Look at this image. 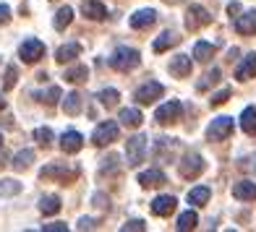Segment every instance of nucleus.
<instances>
[{
    "label": "nucleus",
    "instance_id": "1",
    "mask_svg": "<svg viewBox=\"0 0 256 232\" xmlns=\"http://www.w3.org/2000/svg\"><path fill=\"white\" fill-rule=\"evenodd\" d=\"M138 63H142V55H138V50H134V47H118L112 52V57H110V65L115 68V71H120V73L134 71Z\"/></svg>",
    "mask_w": 256,
    "mask_h": 232
},
{
    "label": "nucleus",
    "instance_id": "6",
    "mask_svg": "<svg viewBox=\"0 0 256 232\" xmlns=\"http://www.w3.org/2000/svg\"><path fill=\"white\" fill-rule=\"evenodd\" d=\"M232 128H236V123H232V118H228V115L214 118L212 125L206 128V138L209 141H225V138L232 133Z\"/></svg>",
    "mask_w": 256,
    "mask_h": 232
},
{
    "label": "nucleus",
    "instance_id": "42",
    "mask_svg": "<svg viewBox=\"0 0 256 232\" xmlns=\"http://www.w3.org/2000/svg\"><path fill=\"white\" fill-rule=\"evenodd\" d=\"M76 227H78V230H92V227H94V219H89V217H81Z\"/></svg>",
    "mask_w": 256,
    "mask_h": 232
},
{
    "label": "nucleus",
    "instance_id": "30",
    "mask_svg": "<svg viewBox=\"0 0 256 232\" xmlns=\"http://www.w3.org/2000/svg\"><path fill=\"white\" fill-rule=\"evenodd\" d=\"M97 99H100V104L102 107H115L118 104V99H120V94H118V89H102L100 94H97Z\"/></svg>",
    "mask_w": 256,
    "mask_h": 232
},
{
    "label": "nucleus",
    "instance_id": "8",
    "mask_svg": "<svg viewBox=\"0 0 256 232\" xmlns=\"http://www.w3.org/2000/svg\"><path fill=\"white\" fill-rule=\"evenodd\" d=\"M162 94H165V86H162L160 81H149V84H144V86L136 89V102H138V104H152V102H157Z\"/></svg>",
    "mask_w": 256,
    "mask_h": 232
},
{
    "label": "nucleus",
    "instance_id": "7",
    "mask_svg": "<svg viewBox=\"0 0 256 232\" xmlns=\"http://www.w3.org/2000/svg\"><path fill=\"white\" fill-rule=\"evenodd\" d=\"M212 24V13L204 8V5H191L188 10H186V29H202V26H209Z\"/></svg>",
    "mask_w": 256,
    "mask_h": 232
},
{
    "label": "nucleus",
    "instance_id": "35",
    "mask_svg": "<svg viewBox=\"0 0 256 232\" xmlns=\"http://www.w3.org/2000/svg\"><path fill=\"white\" fill-rule=\"evenodd\" d=\"M18 81V68L16 65H8L6 68V81H3V89H14Z\"/></svg>",
    "mask_w": 256,
    "mask_h": 232
},
{
    "label": "nucleus",
    "instance_id": "28",
    "mask_svg": "<svg viewBox=\"0 0 256 232\" xmlns=\"http://www.w3.org/2000/svg\"><path fill=\"white\" fill-rule=\"evenodd\" d=\"M86 76H89V68L86 65H76V68H68L63 78L68 81V84H81V81H86Z\"/></svg>",
    "mask_w": 256,
    "mask_h": 232
},
{
    "label": "nucleus",
    "instance_id": "16",
    "mask_svg": "<svg viewBox=\"0 0 256 232\" xmlns=\"http://www.w3.org/2000/svg\"><path fill=\"white\" fill-rule=\"evenodd\" d=\"M232 196H236L238 201H256V183L251 180H240L232 185Z\"/></svg>",
    "mask_w": 256,
    "mask_h": 232
},
{
    "label": "nucleus",
    "instance_id": "5",
    "mask_svg": "<svg viewBox=\"0 0 256 232\" xmlns=\"http://www.w3.org/2000/svg\"><path fill=\"white\" fill-rule=\"evenodd\" d=\"M180 115H183V104H180L178 99H170V102L162 104V107H157L154 120H157L160 125H170V123H178Z\"/></svg>",
    "mask_w": 256,
    "mask_h": 232
},
{
    "label": "nucleus",
    "instance_id": "20",
    "mask_svg": "<svg viewBox=\"0 0 256 232\" xmlns=\"http://www.w3.org/2000/svg\"><path fill=\"white\" fill-rule=\"evenodd\" d=\"M78 55H81V44L78 42H68V44H63V47H58L55 60L58 63H71V60H76Z\"/></svg>",
    "mask_w": 256,
    "mask_h": 232
},
{
    "label": "nucleus",
    "instance_id": "11",
    "mask_svg": "<svg viewBox=\"0 0 256 232\" xmlns=\"http://www.w3.org/2000/svg\"><path fill=\"white\" fill-rule=\"evenodd\" d=\"M81 146H84V136H81L78 131H66L60 136V149L66 154H76L81 152Z\"/></svg>",
    "mask_w": 256,
    "mask_h": 232
},
{
    "label": "nucleus",
    "instance_id": "25",
    "mask_svg": "<svg viewBox=\"0 0 256 232\" xmlns=\"http://www.w3.org/2000/svg\"><path fill=\"white\" fill-rule=\"evenodd\" d=\"M60 199L58 196H42V201H40V212L44 214V217H52V214H58L60 212Z\"/></svg>",
    "mask_w": 256,
    "mask_h": 232
},
{
    "label": "nucleus",
    "instance_id": "34",
    "mask_svg": "<svg viewBox=\"0 0 256 232\" xmlns=\"http://www.w3.org/2000/svg\"><path fill=\"white\" fill-rule=\"evenodd\" d=\"M16 193H21V183H16V180L0 183V196H16Z\"/></svg>",
    "mask_w": 256,
    "mask_h": 232
},
{
    "label": "nucleus",
    "instance_id": "37",
    "mask_svg": "<svg viewBox=\"0 0 256 232\" xmlns=\"http://www.w3.org/2000/svg\"><path fill=\"white\" fill-rule=\"evenodd\" d=\"M230 94H232L230 89H222V91H217V94H212V99H209V104H212V107H220V104H225V102L230 99Z\"/></svg>",
    "mask_w": 256,
    "mask_h": 232
},
{
    "label": "nucleus",
    "instance_id": "40",
    "mask_svg": "<svg viewBox=\"0 0 256 232\" xmlns=\"http://www.w3.org/2000/svg\"><path fill=\"white\" fill-rule=\"evenodd\" d=\"M42 230H44V232H66L68 227H66L63 222H50V225H42Z\"/></svg>",
    "mask_w": 256,
    "mask_h": 232
},
{
    "label": "nucleus",
    "instance_id": "29",
    "mask_svg": "<svg viewBox=\"0 0 256 232\" xmlns=\"http://www.w3.org/2000/svg\"><path fill=\"white\" fill-rule=\"evenodd\" d=\"M196 225H199V214L188 209V212H183V214L178 217V225H176V227H178L180 232H186V230H194Z\"/></svg>",
    "mask_w": 256,
    "mask_h": 232
},
{
    "label": "nucleus",
    "instance_id": "24",
    "mask_svg": "<svg viewBox=\"0 0 256 232\" xmlns=\"http://www.w3.org/2000/svg\"><path fill=\"white\" fill-rule=\"evenodd\" d=\"M212 55H214V44H209V42H196L194 44V60L196 63H209Z\"/></svg>",
    "mask_w": 256,
    "mask_h": 232
},
{
    "label": "nucleus",
    "instance_id": "44",
    "mask_svg": "<svg viewBox=\"0 0 256 232\" xmlns=\"http://www.w3.org/2000/svg\"><path fill=\"white\" fill-rule=\"evenodd\" d=\"M6 104H8V102L3 99V94H0V110H6Z\"/></svg>",
    "mask_w": 256,
    "mask_h": 232
},
{
    "label": "nucleus",
    "instance_id": "21",
    "mask_svg": "<svg viewBox=\"0 0 256 232\" xmlns=\"http://www.w3.org/2000/svg\"><path fill=\"white\" fill-rule=\"evenodd\" d=\"M118 120L126 125V128H138V125H142V120H144V115L138 112L136 107H123L120 115H118Z\"/></svg>",
    "mask_w": 256,
    "mask_h": 232
},
{
    "label": "nucleus",
    "instance_id": "46",
    "mask_svg": "<svg viewBox=\"0 0 256 232\" xmlns=\"http://www.w3.org/2000/svg\"><path fill=\"white\" fill-rule=\"evenodd\" d=\"M0 146H3V133H0Z\"/></svg>",
    "mask_w": 256,
    "mask_h": 232
},
{
    "label": "nucleus",
    "instance_id": "9",
    "mask_svg": "<svg viewBox=\"0 0 256 232\" xmlns=\"http://www.w3.org/2000/svg\"><path fill=\"white\" fill-rule=\"evenodd\" d=\"M18 57H21L24 63H37V60H42V57H44V42H40V39H26V42L18 47Z\"/></svg>",
    "mask_w": 256,
    "mask_h": 232
},
{
    "label": "nucleus",
    "instance_id": "27",
    "mask_svg": "<svg viewBox=\"0 0 256 232\" xmlns=\"http://www.w3.org/2000/svg\"><path fill=\"white\" fill-rule=\"evenodd\" d=\"M63 110H66V115H78V112H81V94H78V91H71V94H66V99H63Z\"/></svg>",
    "mask_w": 256,
    "mask_h": 232
},
{
    "label": "nucleus",
    "instance_id": "12",
    "mask_svg": "<svg viewBox=\"0 0 256 232\" xmlns=\"http://www.w3.org/2000/svg\"><path fill=\"white\" fill-rule=\"evenodd\" d=\"M176 206H178L176 196H157V199L152 201V214H157V217H170L172 212H176Z\"/></svg>",
    "mask_w": 256,
    "mask_h": 232
},
{
    "label": "nucleus",
    "instance_id": "19",
    "mask_svg": "<svg viewBox=\"0 0 256 232\" xmlns=\"http://www.w3.org/2000/svg\"><path fill=\"white\" fill-rule=\"evenodd\" d=\"M84 16L86 18H92V21H104L108 18V8H104L100 0H84Z\"/></svg>",
    "mask_w": 256,
    "mask_h": 232
},
{
    "label": "nucleus",
    "instance_id": "15",
    "mask_svg": "<svg viewBox=\"0 0 256 232\" xmlns=\"http://www.w3.org/2000/svg\"><path fill=\"white\" fill-rule=\"evenodd\" d=\"M191 57L188 55H176L170 60V73L176 76V78H186V76H191Z\"/></svg>",
    "mask_w": 256,
    "mask_h": 232
},
{
    "label": "nucleus",
    "instance_id": "39",
    "mask_svg": "<svg viewBox=\"0 0 256 232\" xmlns=\"http://www.w3.org/2000/svg\"><path fill=\"white\" fill-rule=\"evenodd\" d=\"M120 230H123V232H128V230H136V232H144V230H146V225L142 222V219H128V222H126V225H123Z\"/></svg>",
    "mask_w": 256,
    "mask_h": 232
},
{
    "label": "nucleus",
    "instance_id": "41",
    "mask_svg": "<svg viewBox=\"0 0 256 232\" xmlns=\"http://www.w3.org/2000/svg\"><path fill=\"white\" fill-rule=\"evenodd\" d=\"M8 18H10V8L6 3H0V26L8 24Z\"/></svg>",
    "mask_w": 256,
    "mask_h": 232
},
{
    "label": "nucleus",
    "instance_id": "43",
    "mask_svg": "<svg viewBox=\"0 0 256 232\" xmlns=\"http://www.w3.org/2000/svg\"><path fill=\"white\" fill-rule=\"evenodd\" d=\"M228 13H230V18H236V16L240 13V3H230V5H228Z\"/></svg>",
    "mask_w": 256,
    "mask_h": 232
},
{
    "label": "nucleus",
    "instance_id": "22",
    "mask_svg": "<svg viewBox=\"0 0 256 232\" xmlns=\"http://www.w3.org/2000/svg\"><path fill=\"white\" fill-rule=\"evenodd\" d=\"M178 42H180V37H178L176 31H162L160 37L154 39V52H165L170 47H176Z\"/></svg>",
    "mask_w": 256,
    "mask_h": 232
},
{
    "label": "nucleus",
    "instance_id": "2",
    "mask_svg": "<svg viewBox=\"0 0 256 232\" xmlns=\"http://www.w3.org/2000/svg\"><path fill=\"white\" fill-rule=\"evenodd\" d=\"M146 157V138L144 136H131L126 141V162L128 167H138Z\"/></svg>",
    "mask_w": 256,
    "mask_h": 232
},
{
    "label": "nucleus",
    "instance_id": "10",
    "mask_svg": "<svg viewBox=\"0 0 256 232\" xmlns=\"http://www.w3.org/2000/svg\"><path fill=\"white\" fill-rule=\"evenodd\" d=\"M40 175H42V180H44V178H58L60 183H71V180L78 175V170H74V167L68 170V167H60V165H50V167H44Z\"/></svg>",
    "mask_w": 256,
    "mask_h": 232
},
{
    "label": "nucleus",
    "instance_id": "33",
    "mask_svg": "<svg viewBox=\"0 0 256 232\" xmlns=\"http://www.w3.org/2000/svg\"><path fill=\"white\" fill-rule=\"evenodd\" d=\"M34 162V152L32 149H21V152L14 157V170H26Z\"/></svg>",
    "mask_w": 256,
    "mask_h": 232
},
{
    "label": "nucleus",
    "instance_id": "36",
    "mask_svg": "<svg viewBox=\"0 0 256 232\" xmlns=\"http://www.w3.org/2000/svg\"><path fill=\"white\" fill-rule=\"evenodd\" d=\"M34 141H40L42 146H50L52 144V131L50 128H37L34 131Z\"/></svg>",
    "mask_w": 256,
    "mask_h": 232
},
{
    "label": "nucleus",
    "instance_id": "14",
    "mask_svg": "<svg viewBox=\"0 0 256 232\" xmlns=\"http://www.w3.org/2000/svg\"><path fill=\"white\" fill-rule=\"evenodd\" d=\"M236 31L246 34V37L256 34V10H246L243 16H236Z\"/></svg>",
    "mask_w": 256,
    "mask_h": 232
},
{
    "label": "nucleus",
    "instance_id": "32",
    "mask_svg": "<svg viewBox=\"0 0 256 232\" xmlns=\"http://www.w3.org/2000/svg\"><path fill=\"white\" fill-rule=\"evenodd\" d=\"M34 97H37V99H40L42 104H58V99L63 97V91L58 89V86H50L48 91H37V94H34Z\"/></svg>",
    "mask_w": 256,
    "mask_h": 232
},
{
    "label": "nucleus",
    "instance_id": "18",
    "mask_svg": "<svg viewBox=\"0 0 256 232\" xmlns=\"http://www.w3.org/2000/svg\"><path fill=\"white\" fill-rule=\"evenodd\" d=\"M138 183L144 185V188H160V185H165L168 178H165V172L162 170H146L138 175Z\"/></svg>",
    "mask_w": 256,
    "mask_h": 232
},
{
    "label": "nucleus",
    "instance_id": "4",
    "mask_svg": "<svg viewBox=\"0 0 256 232\" xmlns=\"http://www.w3.org/2000/svg\"><path fill=\"white\" fill-rule=\"evenodd\" d=\"M178 170H180V178H186V180H194V178H199L202 172H204V159H202V154L188 152V154H186V157L180 159Z\"/></svg>",
    "mask_w": 256,
    "mask_h": 232
},
{
    "label": "nucleus",
    "instance_id": "3",
    "mask_svg": "<svg viewBox=\"0 0 256 232\" xmlns=\"http://www.w3.org/2000/svg\"><path fill=\"white\" fill-rule=\"evenodd\" d=\"M118 136H120L118 123H115V120H104V123H100L97 128H94L92 141H94V146H108L112 141H118Z\"/></svg>",
    "mask_w": 256,
    "mask_h": 232
},
{
    "label": "nucleus",
    "instance_id": "45",
    "mask_svg": "<svg viewBox=\"0 0 256 232\" xmlns=\"http://www.w3.org/2000/svg\"><path fill=\"white\" fill-rule=\"evenodd\" d=\"M165 3H170V5H176V3H180V0H165Z\"/></svg>",
    "mask_w": 256,
    "mask_h": 232
},
{
    "label": "nucleus",
    "instance_id": "17",
    "mask_svg": "<svg viewBox=\"0 0 256 232\" xmlns=\"http://www.w3.org/2000/svg\"><path fill=\"white\" fill-rule=\"evenodd\" d=\"M254 76H256V52L246 55V57H243V63L236 68V78L238 81H248Z\"/></svg>",
    "mask_w": 256,
    "mask_h": 232
},
{
    "label": "nucleus",
    "instance_id": "13",
    "mask_svg": "<svg viewBox=\"0 0 256 232\" xmlns=\"http://www.w3.org/2000/svg\"><path fill=\"white\" fill-rule=\"evenodd\" d=\"M157 21V10L154 8H142L131 16V26L134 29H149Z\"/></svg>",
    "mask_w": 256,
    "mask_h": 232
},
{
    "label": "nucleus",
    "instance_id": "26",
    "mask_svg": "<svg viewBox=\"0 0 256 232\" xmlns=\"http://www.w3.org/2000/svg\"><path fill=\"white\" fill-rule=\"evenodd\" d=\"M71 21H74V8H71V5H66V8H60V10L55 13V21H52V24H55L58 31H63L68 24H71Z\"/></svg>",
    "mask_w": 256,
    "mask_h": 232
},
{
    "label": "nucleus",
    "instance_id": "38",
    "mask_svg": "<svg viewBox=\"0 0 256 232\" xmlns=\"http://www.w3.org/2000/svg\"><path fill=\"white\" fill-rule=\"evenodd\" d=\"M217 81H220V68H212V71L204 76V81L199 84V89H206L209 84H217Z\"/></svg>",
    "mask_w": 256,
    "mask_h": 232
},
{
    "label": "nucleus",
    "instance_id": "31",
    "mask_svg": "<svg viewBox=\"0 0 256 232\" xmlns=\"http://www.w3.org/2000/svg\"><path fill=\"white\" fill-rule=\"evenodd\" d=\"M209 196H212V191L209 188H194V191H188V204H194V206H204L206 201H209Z\"/></svg>",
    "mask_w": 256,
    "mask_h": 232
},
{
    "label": "nucleus",
    "instance_id": "23",
    "mask_svg": "<svg viewBox=\"0 0 256 232\" xmlns=\"http://www.w3.org/2000/svg\"><path fill=\"white\" fill-rule=\"evenodd\" d=\"M240 128H243V133L256 136V110L254 107H246L240 112Z\"/></svg>",
    "mask_w": 256,
    "mask_h": 232
}]
</instances>
